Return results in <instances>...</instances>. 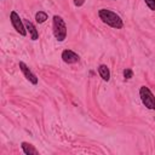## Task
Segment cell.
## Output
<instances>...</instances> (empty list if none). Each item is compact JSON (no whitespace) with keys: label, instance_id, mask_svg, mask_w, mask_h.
Wrapping results in <instances>:
<instances>
[{"label":"cell","instance_id":"obj_1","mask_svg":"<svg viewBox=\"0 0 155 155\" xmlns=\"http://www.w3.org/2000/svg\"><path fill=\"white\" fill-rule=\"evenodd\" d=\"M98 17L104 24H107L114 29H121L124 27V22L121 19V17L116 12H114L109 8H101L98 11Z\"/></svg>","mask_w":155,"mask_h":155},{"label":"cell","instance_id":"obj_2","mask_svg":"<svg viewBox=\"0 0 155 155\" xmlns=\"http://www.w3.org/2000/svg\"><path fill=\"white\" fill-rule=\"evenodd\" d=\"M52 30H53V35H54L57 41L62 42V41L65 40V38H67V24H65L64 19L61 16H58V15L53 16Z\"/></svg>","mask_w":155,"mask_h":155},{"label":"cell","instance_id":"obj_3","mask_svg":"<svg viewBox=\"0 0 155 155\" xmlns=\"http://www.w3.org/2000/svg\"><path fill=\"white\" fill-rule=\"evenodd\" d=\"M139 97H140V101L145 108H148L149 110H155V96L153 94V92L150 91L149 87L140 86Z\"/></svg>","mask_w":155,"mask_h":155},{"label":"cell","instance_id":"obj_4","mask_svg":"<svg viewBox=\"0 0 155 155\" xmlns=\"http://www.w3.org/2000/svg\"><path fill=\"white\" fill-rule=\"evenodd\" d=\"M10 21H11L12 27L15 28V30L19 35H22V36H25L27 35V28L24 25V22L21 19L19 15L16 11H11V13H10Z\"/></svg>","mask_w":155,"mask_h":155},{"label":"cell","instance_id":"obj_5","mask_svg":"<svg viewBox=\"0 0 155 155\" xmlns=\"http://www.w3.org/2000/svg\"><path fill=\"white\" fill-rule=\"evenodd\" d=\"M19 69H21V71L23 73V75L25 76V79L29 81V82H31L33 85H36L38 84V78H36V75L29 69V67L24 63V62H19Z\"/></svg>","mask_w":155,"mask_h":155},{"label":"cell","instance_id":"obj_6","mask_svg":"<svg viewBox=\"0 0 155 155\" xmlns=\"http://www.w3.org/2000/svg\"><path fill=\"white\" fill-rule=\"evenodd\" d=\"M62 59L67 64H74V63H78L79 62L80 57H79L78 53H75L71 50H64L62 52Z\"/></svg>","mask_w":155,"mask_h":155},{"label":"cell","instance_id":"obj_7","mask_svg":"<svg viewBox=\"0 0 155 155\" xmlns=\"http://www.w3.org/2000/svg\"><path fill=\"white\" fill-rule=\"evenodd\" d=\"M23 22H24V25H25V28H27V31H29L30 39H31L33 41L38 40V38H39V33H38V30H36L35 25H34L29 19H24Z\"/></svg>","mask_w":155,"mask_h":155},{"label":"cell","instance_id":"obj_8","mask_svg":"<svg viewBox=\"0 0 155 155\" xmlns=\"http://www.w3.org/2000/svg\"><path fill=\"white\" fill-rule=\"evenodd\" d=\"M21 147H22V150L25 155H39V151L35 149V147L28 142H22Z\"/></svg>","mask_w":155,"mask_h":155},{"label":"cell","instance_id":"obj_9","mask_svg":"<svg viewBox=\"0 0 155 155\" xmlns=\"http://www.w3.org/2000/svg\"><path fill=\"white\" fill-rule=\"evenodd\" d=\"M97 70H98V74L101 75V78L104 81H109L110 80V70H109V68L105 64H101L97 68Z\"/></svg>","mask_w":155,"mask_h":155},{"label":"cell","instance_id":"obj_10","mask_svg":"<svg viewBox=\"0 0 155 155\" xmlns=\"http://www.w3.org/2000/svg\"><path fill=\"white\" fill-rule=\"evenodd\" d=\"M47 18H48V16H47V13H46L45 11H38V12L35 13V21H36V23H39V24L45 23Z\"/></svg>","mask_w":155,"mask_h":155},{"label":"cell","instance_id":"obj_11","mask_svg":"<svg viewBox=\"0 0 155 155\" xmlns=\"http://www.w3.org/2000/svg\"><path fill=\"white\" fill-rule=\"evenodd\" d=\"M122 74H124V78H125L126 80H130V79H132V78H133V71H132L131 69H128V68L124 69Z\"/></svg>","mask_w":155,"mask_h":155},{"label":"cell","instance_id":"obj_12","mask_svg":"<svg viewBox=\"0 0 155 155\" xmlns=\"http://www.w3.org/2000/svg\"><path fill=\"white\" fill-rule=\"evenodd\" d=\"M145 1V5L151 10V11H155V0H144Z\"/></svg>","mask_w":155,"mask_h":155},{"label":"cell","instance_id":"obj_13","mask_svg":"<svg viewBox=\"0 0 155 155\" xmlns=\"http://www.w3.org/2000/svg\"><path fill=\"white\" fill-rule=\"evenodd\" d=\"M84 4H85V0H74V5H75V6H78V7L82 6Z\"/></svg>","mask_w":155,"mask_h":155},{"label":"cell","instance_id":"obj_14","mask_svg":"<svg viewBox=\"0 0 155 155\" xmlns=\"http://www.w3.org/2000/svg\"><path fill=\"white\" fill-rule=\"evenodd\" d=\"M154 120H155V119H154Z\"/></svg>","mask_w":155,"mask_h":155}]
</instances>
